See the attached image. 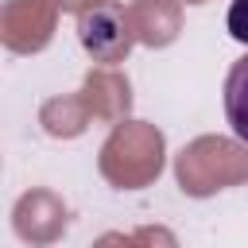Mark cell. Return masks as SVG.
Masks as SVG:
<instances>
[{"label": "cell", "mask_w": 248, "mask_h": 248, "mask_svg": "<svg viewBox=\"0 0 248 248\" xmlns=\"http://www.w3.org/2000/svg\"><path fill=\"white\" fill-rule=\"evenodd\" d=\"M78 39L97 62H124L132 50L128 23L116 8H93L78 19Z\"/></svg>", "instance_id": "6da1fadb"}, {"label": "cell", "mask_w": 248, "mask_h": 248, "mask_svg": "<svg viewBox=\"0 0 248 248\" xmlns=\"http://www.w3.org/2000/svg\"><path fill=\"white\" fill-rule=\"evenodd\" d=\"M225 27L236 43L248 46V0H232L229 4V16H225Z\"/></svg>", "instance_id": "3957f363"}, {"label": "cell", "mask_w": 248, "mask_h": 248, "mask_svg": "<svg viewBox=\"0 0 248 248\" xmlns=\"http://www.w3.org/2000/svg\"><path fill=\"white\" fill-rule=\"evenodd\" d=\"M225 120H229L232 136L248 143V54H240L229 66V78H225Z\"/></svg>", "instance_id": "7a4b0ae2"}]
</instances>
